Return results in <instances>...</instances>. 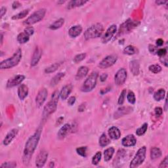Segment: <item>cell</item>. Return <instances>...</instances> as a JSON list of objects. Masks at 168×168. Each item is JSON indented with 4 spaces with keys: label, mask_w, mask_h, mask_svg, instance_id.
I'll list each match as a JSON object with an SVG mask.
<instances>
[{
    "label": "cell",
    "mask_w": 168,
    "mask_h": 168,
    "mask_svg": "<svg viewBox=\"0 0 168 168\" xmlns=\"http://www.w3.org/2000/svg\"><path fill=\"white\" fill-rule=\"evenodd\" d=\"M87 147H81L76 148V152L78 154L85 158L87 156Z\"/></svg>",
    "instance_id": "41"
},
{
    "label": "cell",
    "mask_w": 168,
    "mask_h": 168,
    "mask_svg": "<svg viewBox=\"0 0 168 168\" xmlns=\"http://www.w3.org/2000/svg\"><path fill=\"white\" fill-rule=\"evenodd\" d=\"M115 150L113 147H110L106 149L104 152V159L105 162H109L113 158Z\"/></svg>",
    "instance_id": "29"
},
{
    "label": "cell",
    "mask_w": 168,
    "mask_h": 168,
    "mask_svg": "<svg viewBox=\"0 0 168 168\" xmlns=\"http://www.w3.org/2000/svg\"><path fill=\"white\" fill-rule=\"evenodd\" d=\"M65 74L64 72H59L57 74L52 78L51 81H50V85L51 87H54L55 85H57L61 80L63 78L65 77Z\"/></svg>",
    "instance_id": "27"
},
{
    "label": "cell",
    "mask_w": 168,
    "mask_h": 168,
    "mask_svg": "<svg viewBox=\"0 0 168 168\" xmlns=\"http://www.w3.org/2000/svg\"><path fill=\"white\" fill-rule=\"evenodd\" d=\"M127 99H128V102L130 104H135L136 102V97H135V93L132 91H129L128 93V95H127Z\"/></svg>",
    "instance_id": "40"
},
{
    "label": "cell",
    "mask_w": 168,
    "mask_h": 168,
    "mask_svg": "<svg viewBox=\"0 0 168 168\" xmlns=\"http://www.w3.org/2000/svg\"><path fill=\"white\" fill-rule=\"evenodd\" d=\"M24 32L27 33V35H28L29 36H32L34 33V28H33L32 27H28L24 29Z\"/></svg>",
    "instance_id": "45"
},
{
    "label": "cell",
    "mask_w": 168,
    "mask_h": 168,
    "mask_svg": "<svg viewBox=\"0 0 168 168\" xmlns=\"http://www.w3.org/2000/svg\"><path fill=\"white\" fill-rule=\"evenodd\" d=\"M58 102V100L51 99L50 101L44 106L43 111V117L44 119L47 118L49 115L55 113L56 110H57Z\"/></svg>",
    "instance_id": "8"
},
{
    "label": "cell",
    "mask_w": 168,
    "mask_h": 168,
    "mask_svg": "<svg viewBox=\"0 0 168 168\" xmlns=\"http://www.w3.org/2000/svg\"><path fill=\"white\" fill-rule=\"evenodd\" d=\"M162 151L159 148L153 147L151 149V158L152 160H156L162 156Z\"/></svg>",
    "instance_id": "28"
},
{
    "label": "cell",
    "mask_w": 168,
    "mask_h": 168,
    "mask_svg": "<svg viewBox=\"0 0 168 168\" xmlns=\"http://www.w3.org/2000/svg\"><path fill=\"white\" fill-rule=\"evenodd\" d=\"M148 129V124L147 123H144V124L142 125L141 128H138L136 131V134L138 136H142L146 133L147 130Z\"/></svg>",
    "instance_id": "37"
},
{
    "label": "cell",
    "mask_w": 168,
    "mask_h": 168,
    "mask_svg": "<svg viewBox=\"0 0 168 168\" xmlns=\"http://www.w3.org/2000/svg\"><path fill=\"white\" fill-rule=\"evenodd\" d=\"M108 132H109V135L110 139L113 140H118L121 137V132L117 127H111Z\"/></svg>",
    "instance_id": "22"
},
{
    "label": "cell",
    "mask_w": 168,
    "mask_h": 168,
    "mask_svg": "<svg viewBox=\"0 0 168 168\" xmlns=\"http://www.w3.org/2000/svg\"><path fill=\"white\" fill-rule=\"evenodd\" d=\"M65 23V19L64 18H59L57 21H55L53 24H51L49 26V28L52 30H57L60 28H61L62 27V25Z\"/></svg>",
    "instance_id": "32"
},
{
    "label": "cell",
    "mask_w": 168,
    "mask_h": 168,
    "mask_svg": "<svg viewBox=\"0 0 168 168\" xmlns=\"http://www.w3.org/2000/svg\"><path fill=\"white\" fill-rule=\"evenodd\" d=\"M139 23H137V22L135 21H130L128 20L125 23L123 24L122 25V27H120V32H128L131 30H132L133 28H135L136 27H137L138 24Z\"/></svg>",
    "instance_id": "17"
},
{
    "label": "cell",
    "mask_w": 168,
    "mask_h": 168,
    "mask_svg": "<svg viewBox=\"0 0 168 168\" xmlns=\"http://www.w3.org/2000/svg\"><path fill=\"white\" fill-rule=\"evenodd\" d=\"M160 57H163V56H165L167 55V50L165 48H163V49H159L157 51V53H156Z\"/></svg>",
    "instance_id": "47"
},
{
    "label": "cell",
    "mask_w": 168,
    "mask_h": 168,
    "mask_svg": "<svg viewBox=\"0 0 168 168\" xmlns=\"http://www.w3.org/2000/svg\"><path fill=\"white\" fill-rule=\"evenodd\" d=\"M111 90V88L110 87H107L104 89H103V90L100 91V93H101L102 95H104V93H106L107 92H109Z\"/></svg>",
    "instance_id": "58"
},
{
    "label": "cell",
    "mask_w": 168,
    "mask_h": 168,
    "mask_svg": "<svg viewBox=\"0 0 168 168\" xmlns=\"http://www.w3.org/2000/svg\"><path fill=\"white\" fill-rule=\"evenodd\" d=\"M86 57V54L85 53H81L79 55H77L75 56V57L74 58V62L75 63L80 62L81 61H83Z\"/></svg>",
    "instance_id": "43"
},
{
    "label": "cell",
    "mask_w": 168,
    "mask_h": 168,
    "mask_svg": "<svg viewBox=\"0 0 168 168\" xmlns=\"http://www.w3.org/2000/svg\"><path fill=\"white\" fill-rule=\"evenodd\" d=\"M163 40L162 39H158L156 40V45H157L158 47H161L163 46Z\"/></svg>",
    "instance_id": "55"
},
{
    "label": "cell",
    "mask_w": 168,
    "mask_h": 168,
    "mask_svg": "<svg viewBox=\"0 0 168 168\" xmlns=\"http://www.w3.org/2000/svg\"><path fill=\"white\" fill-rule=\"evenodd\" d=\"M104 31L103 25L100 23H97L88 28L84 32V38L86 40L95 39L101 36Z\"/></svg>",
    "instance_id": "3"
},
{
    "label": "cell",
    "mask_w": 168,
    "mask_h": 168,
    "mask_svg": "<svg viewBox=\"0 0 168 168\" xmlns=\"http://www.w3.org/2000/svg\"><path fill=\"white\" fill-rule=\"evenodd\" d=\"M22 59V50L18 49L12 57L4 60L0 63V68L2 70L12 68L20 62Z\"/></svg>",
    "instance_id": "2"
},
{
    "label": "cell",
    "mask_w": 168,
    "mask_h": 168,
    "mask_svg": "<svg viewBox=\"0 0 168 168\" xmlns=\"http://www.w3.org/2000/svg\"><path fill=\"white\" fill-rule=\"evenodd\" d=\"M167 3V1H162V0H158V1H156V3L158 5H162Z\"/></svg>",
    "instance_id": "57"
},
{
    "label": "cell",
    "mask_w": 168,
    "mask_h": 168,
    "mask_svg": "<svg viewBox=\"0 0 168 168\" xmlns=\"http://www.w3.org/2000/svg\"><path fill=\"white\" fill-rule=\"evenodd\" d=\"M42 49H41L39 47H36L34 51H33L32 59H31L30 65L32 66H35L38 64V62L41 59V57H42Z\"/></svg>",
    "instance_id": "15"
},
{
    "label": "cell",
    "mask_w": 168,
    "mask_h": 168,
    "mask_svg": "<svg viewBox=\"0 0 168 168\" xmlns=\"http://www.w3.org/2000/svg\"><path fill=\"white\" fill-rule=\"evenodd\" d=\"M46 13V9H40L38 11H35L34 13H32L27 20H25L23 22V24L26 26H31L32 24H34L37 22L42 21L44 18Z\"/></svg>",
    "instance_id": "6"
},
{
    "label": "cell",
    "mask_w": 168,
    "mask_h": 168,
    "mask_svg": "<svg viewBox=\"0 0 168 168\" xmlns=\"http://www.w3.org/2000/svg\"><path fill=\"white\" fill-rule=\"evenodd\" d=\"M85 109V105L84 104H82L81 105L78 107V111L79 112H84Z\"/></svg>",
    "instance_id": "56"
},
{
    "label": "cell",
    "mask_w": 168,
    "mask_h": 168,
    "mask_svg": "<svg viewBox=\"0 0 168 168\" xmlns=\"http://www.w3.org/2000/svg\"><path fill=\"white\" fill-rule=\"evenodd\" d=\"M29 9H25L23 10L21 12L18 13V14H15V15H14L12 17V19L13 20H19V19H22V18H24L25 17H27L28 13H29Z\"/></svg>",
    "instance_id": "35"
},
{
    "label": "cell",
    "mask_w": 168,
    "mask_h": 168,
    "mask_svg": "<svg viewBox=\"0 0 168 168\" xmlns=\"http://www.w3.org/2000/svg\"><path fill=\"white\" fill-rule=\"evenodd\" d=\"M71 131V126L68 124H66L59 129L57 133V136L59 139H63L67 136V135Z\"/></svg>",
    "instance_id": "19"
},
{
    "label": "cell",
    "mask_w": 168,
    "mask_h": 168,
    "mask_svg": "<svg viewBox=\"0 0 168 168\" xmlns=\"http://www.w3.org/2000/svg\"><path fill=\"white\" fill-rule=\"evenodd\" d=\"M146 154L147 147L145 146L141 147L138 150L135 156H134V158L132 160V162H131L129 167L131 168H135L141 166L144 161L145 158H146Z\"/></svg>",
    "instance_id": "5"
},
{
    "label": "cell",
    "mask_w": 168,
    "mask_h": 168,
    "mask_svg": "<svg viewBox=\"0 0 168 168\" xmlns=\"http://www.w3.org/2000/svg\"><path fill=\"white\" fill-rule=\"evenodd\" d=\"M18 133V130L16 128L11 129L10 132L7 134V135L4 138L3 141V144L5 146H8V145L13 141V140L16 137L17 134Z\"/></svg>",
    "instance_id": "16"
},
{
    "label": "cell",
    "mask_w": 168,
    "mask_h": 168,
    "mask_svg": "<svg viewBox=\"0 0 168 168\" xmlns=\"http://www.w3.org/2000/svg\"><path fill=\"white\" fill-rule=\"evenodd\" d=\"M126 97V89H124L121 93L120 95H119V98H118V103L119 105H122L124 104V101H125V99Z\"/></svg>",
    "instance_id": "42"
},
{
    "label": "cell",
    "mask_w": 168,
    "mask_h": 168,
    "mask_svg": "<svg viewBox=\"0 0 168 168\" xmlns=\"http://www.w3.org/2000/svg\"><path fill=\"white\" fill-rule=\"evenodd\" d=\"M17 166L16 162H5L1 165V167H7V168H13Z\"/></svg>",
    "instance_id": "44"
},
{
    "label": "cell",
    "mask_w": 168,
    "mask_h": 168,
    "mask_svg": "<svg viewBox=\"0 0 168 168\" xmlns=\"http://www.w3.org/2000/svg\"><path fill=\"white\" fill-rule=\"evenodd\" d=\"M154 112L155 114L157 116H162L163 114V109L161 107H156L154 110Z\"/></svg>",
    "instance_id": "49"
},
{
    "label": "cell",
    "mask_w": 168,
    "mask_h": 168,
    "mask_svg": "<svg viewBox=\"0 0 168 168\" xmlns=\"http://www.w3.org/2000/svg\"><path fill=\"white\" fill-rule=\"evenodd\" d=\"M166 91L163 89H160L158 91H156L154 94V99L156 101H160L163 100L165 97Z\"/></svg>",
    "instance_id": "30"
},
{
    "label": "cell",
    "mask_w": 168,
    "mask_h": 168,
    "mask_svg": "<svg viewBox=\"0 0 168 168\" xmlns=\"http://www.w3.org/2000/svg\"><path fill=\"white\" fill-rule=\"evenodd\" d=\"M55 166V164L54 162H50V165L49 166V167H53Z\"/></svg>",
    "instance_id": "61"
},
{
    "label": "cell",
    "mask_w": 168,
    "mask_h": 168,
    "mask_svg": "<svg viewBox=\"0 0 168 168\" xmlns=\"http://www.w3.org/2000/svg\"><path fill=\"white\" fill-rule=\"evenodd\" d=\"M137 143V139L133 135H128L122 140V144L125 147H134Z\"/></svg>",
    "instance_id": "14"
},
{
    "label": "cell",
    "mask_w": 168,
    "mask_h": 168,
    "mask_svg": "<svg viewBox=\"0 0 168 168\" xmlns=\"http://www.w3.org/2000/svg\"><path fill=\"white\" fill-rule=\"evenodd\" d=\"M17 41L21 44H24L27 43L30 40V36L27 35L24 32H21L17 36Z\"/></svg>",
    "instance_id": "33"
},
{
    "label": "cell",
    "mask_w": 168,
    "mask_h": 168,
    "mask_svg": "<svg viewBox=\"0 0 168 168\" xmlns=\"http://www.w3.org/2000/svg\"><path fill=\"white\" fill-rule=\"evenodd\" d=\"M48 158V152L46 151H42L38 154L36 159V166L37 167H42L46 164Z\"/></svg>",
    "instance_id": "13"
},
{
    "label": "cell",
    "mask_w": 168,
    "mask_h": 168,
    "mask_svg": "<svg viewBox=\"0 0 168 168\" xmlns=\"http://www.w3.org/2000/svg\"><path fill=\"white\" fill-rule=\"evenodd\" d=\"M158 49V47L154 46H153V45H150V46H149V47H148L149 51H150L151 53H153V54H156Z\"/></svg>",
    "instance_id": "48"
},
{
    "label": "cell",
    "mask_w": 168,
    "mask_h": 168,
    "mask_svg": "<svg viewBox=\"0 0 168 168\" xmlns=\"http://www.w3.org/2000/svg\"><path fill=\"white\" fill-rule=\"evenodd\" d=\"M107 78H108V74L106 73H103L100 76V80L102 82H104L106 80Z\"/></svg>",
    "instance_id": "53"
},
{
    "label": "cell",
    "mask_w": 168,
    "mask_h": 168,
    "mask_svg": "<svg viewBox=\"0 0 168 168\" xmlns=\"http://www.w3.org/2000/svg\"><path fill=\"white\" fill-rule=\"evenodd\" d=\"M48 95V91L46 88L41 89L36 97V104L37 106L41 107L46 101Z\"/></svg>",
    "instance_id": "11"
},
{
    "label": "cell",
    "mask_w": 168,
    "mask_h": 168,
    "mask_svg": "<svg viewBox=\"0 0 168 168\" xmlns=\"http://www.w3.org/2000/svg\"><path fill=\"white\" fill-rule=\"evenodd\" d=\"M18 96L20 100H23L28 95V87L27 85L22 84L18 88Z\"/></svg>",
    "instance_id": "20"
},
{
    "label": "cell",
    "mask_w": 168,
    "mask_h": 168,
    "mask_svg": "<svg viewBox=\"0 0 168 168\" xmlns=\"http://www.w3.org/2000/svg\"><path fill=\"white\" fill-rule=\"evenodd\" d=\"M21 6V3L20 2H18L17 1L14 2L12 4V7L13 9H17L18 7H20Z\"/></svg>",
    "instance_id": "52"
},
{
    "label": "cell",
    "mask_w": 168,
    "mask_h": 168,
    "mask_svg": "<svg viewBox=\"0 0 168 168\" xmlns=\"http://www.w3.org/2000/svg\"><path fill=\"white\" fill-rule=\"evenodd\" d=\"M25 79V76L22 74H18V75L10 78L7 82V87L11 88L15 87L17 85L21 84Z\"/></svg>",
    "instance_id": "12"
},
{
    "label": "cell",
    "mask_w": 168,
    "mask_h": 168,
    "mask_svg": "<svg viewBox=\"0 0 168 168\" xmlns=\"http://www.w3.org/2000/svg\"><path fill=\"white\" fill-rule=\"evenodd\" d=\"M42 129L40 128L37 129L36 132L30 137L25 144L24 149L23 156H22V162L24 165H28L32 157L33 152H35L37 146L42 135Z\"/></svg>",
    "instance_id": "1"
},
{
    "label": "cell",
    "mask_w": 168,
    "mask_h": 168,
    "mask_svg": "<svg viewBox=\"0 0 168 168\" xmlns=\"http://www.w3.org/2000/svg\"><path fill=\"white\" fill-rule=\"evenodd\" d=\"M60 65H61L60 63L55 62V63H54V64L51 65L49 67H47V68H46V70H45V72H46V74L53 73L55 72L56 70H57L59 69Z\"/></svg>",
    "instance_id": "34"
},
{
    "label": "cell",
    "mask_w": 168,
    "mask_h": 168,
    "mask_svg": "<svg viewBox=\"0 0 168 168\" xmlns=\"http://www.w3.org/2000/svg\"><path fill=\"white\" fill-rule=\"evenodd\" d=\"M117 31V27L116 25L113 24L111 25L110 27L106 30V31L104 33L103 37L102 38V42L103 43H107L109 42L113 38V36L115 34L116 32Z\"/></svg>",
    "instance_id": "10"
},
{
    "label": "cell",
    "mask_w": 168,
    "mask_h": 168,
    "mask_svg": "<svg viewBox=\"0 0 168 168\" xmlns=\"http://www.w3.org/2000/svg\"><path fill=\"white\" fill-rule=\"evenodd\" d=\"M99 143L100 147H104L108 146V145L110 143V140L109 138L106 135V134L103 133L99 138Z\"/></svg>",
    "instance_id": "31"
},
{
    "label": "cell",
    "mask_w": 168,
    "mask_h": 168,
    "mask_svg": "<svg viewBox=\"0 0 168 168\" xmlns=\"http://www.w3.org/2000/svg\"><path fill=\"white\" fill-rule=\"evenodd\" d=\"M3 35L2 33H1V46H2V44H3Z\"/></svg>",
    "instance_id": "60"
},
{
    "label": "cell",
    "mask_w": 168,
    "mask_h": 168,
    "mask_svg": "<svg viewBox=\"0 0 168 168\" xmlns=\"http://www.w3.org/2000/svg\"><path fill=\"white\" fill-rule=\"evenodd\" d=\"M127 76H128V73L125 68H122L119 69L118 72L114 76V82L118 86L124 84L126 80H127Z\"/></svg>",
    "instance_id": "9"
},
{
    "label": "cell",
    "mask_w": 168,
    "mask_h": 168,
    "mask_svg": "<svg viewBox=\"0 0 168 168\" xmlns=\"http://www.w3.org/2000/svg\"><path fill=\"white\" fill-rule=\"evenodd\" d=\"M76 97L74 96H72V97H70L68 99V105L70 106H72L73 104L76 103Z\"/></svg>",
    "instance_id": "51"
},
{
    "label": "cell",
    "mask_w": 168,
    "mask_h": 168,
    "mask_svg": "<svg viewBox=\"0 0 168 168\" xmlns=\"http://www.w3.org/2000/svg\"><path fill=\"white\" fill-rule=\"evenodd\" d=\"M149 70L154 74H158L162 71V67L159 65H152L148 67Z\"/></svg>",
    "instance_id": "39"
},
{
    "label": "cell",
    "mask_w": 168,
    "mask_h": 168,
    "mask_svg": "<svg viewBox=\"0 0 168 168\" xmlns=\"http://www.w3.org/2000/svg\"><path fill=\"white\" fill-rule=\"evenodd\" d=\"M88 1H84V0H74V1L72 0V1L69 2L68 5H67V9L70 10L76 8V7L83 6Z\"/></svg>",
    "instance_id": "26"
},
{
    "label": "cell",
    "mask_w": 168,
    "mask_h": 168,
    "mask_svg": "<svg viewBox=\"0 0 168 168\" xmlns=\"http://www.w3.org/2000/svg\"><path fill=\"white\" fill-rule=\"evenodd\" d=\"M160 61L163 65H165V66H167V55L163 56V57H160Z\"/></svg>",
    "instance_id": "50"
},
{
    "label": "cell",
    "mask_w": 168,
    "mask_h": 168,
    "mask_svg": "<svg viewBox=\"0 0 168 168\" xmlns=\"http://www.w3.org/2000/svg\"><path fill=\"white\" fill-rule=\"evenodd\" d=\"M137 50L136 48L133 46H127L124 49V54L129 55H133L134 54L137 53Z\"/></svg>",
    "instance_id": "36"
},
{
    "label": "cell",
    "mask_w": 168,
    "mask_h": 168,
    "mask_svg": "<svg viewBox=\"0 0 168 168\" xmlns=\"http://www.w3.org/2000/svg\"><path fill=\"white\" fill-rule=\"evenodd\" d=\"M64 120V118H62V117H61V118H59L58 119H57V125L58 124L60 125V124H61L62 123V121Z\"/></svg>",
    "instance_id": "59"
},
{
    "label": "cell",
    "mask_w": 168,
    "mask_h": 168,
    "mask_svg": "<svg viewBox=\"0 0 168 168\" xmlns=\"http://www.w3.org/2000/svg\"><path fill=\"white\" fill-rule=\"evenodd\" d=\"M129 68L130 71L134 76L139 75L140 72V65L139 61H136V60L131 61L129 64Z\"/></svg>",
    "instance_id": "23"
},
{
    "label": "cell",
    "mask_w": 168,
    "mask_h": 168,
    "mask_svg": "<svg viewBox=\"0 0 168 168\" xmlns=\"http://www.w3.org/2000/svg\"><path fill=\"white\" fill-rule=\"evenodd\" d=\"M133 110V109L131 107H121L119 109H118V110L116 112L114 118L115 119H118L119 118H120L123 116H124L125 114H128L130 113H132Z\"/></svg>",
    "instance_id": "21"
},
{
    "label": "cell",
    "mask_w": 168,
    "mask_h": 168,
    "mask_svg": "<svg viewBox=\"0 0 168 168\" xmlns=\"http://www.w3.org/2000/svg\"><path fill=\"white\" fill-rule=\"evenodd\" d=\"M101 156L102 154L100 152H97L96 154L93 156V157L92 158V164L93 165L97 166L99 163V162L101 160Z\"/></svg>",
    "instance_id": "38"
},
{
    "label": "cell",
    "mask_w": 168,
    "mask_h": 168,
    "mask_svg": "<svg viewBox=\"0 0 168 168\" xmlns=\"http://www.w3.org/2000/svg\"><path fill=\"white\" fill-rule=\"evenodd\" d=\"M82 27L80 25H76L72 27V28H70L69 31H68V34L71 37V38H76L78 36H80L81 34V33L82 32Z\"/></svg>",
    "instance_id": "24"
},
{
    "label": "cell",
    "mask_w": 168,
    "mask_h": 168,
    "mask_svg": "<svg viewBox=\"0 0 168 168\" xmlns=\"http://www.w3.org/2000/svg\"><path fill=\"white\" fill-rule=\"evenodd\" d=\"M118 61V56L116 55H108L104 57L101 61L99 62V67L100 68L106 69L113 66Z\"/></svg>",
    "instance_id": "7"
},
{
    "label": "cell",
    "mask_w": 168,
    "mask_h": 168,
    "mask_svg": "<svg viewBox=\"0 0 168 168\" xmlns=\"http://www.w3.org/2000/svg\"><path fill=\"white\" fill-rule=\"evenodd\" d=\"M72 91V85L71 84H67L65 85L61 89V92H60V97L61 98L62 100H65L67 99L68 97V96Z\"/></svg>",
    "instance_id": "18"
},
{
    "label": "cell",
    "mask_w": 168,
    "mask_h": 168,
    "mask_svg": "<svg viewBox=\"0 0 168 168\" xmlns=\"http://www.w3.org/2000/svg\"><path fill=\"white\" fill-rule=\"evenodd\" d=\"M165 110H167V99L166 100V103H165Z\"/></svg>",
    "instance_id": "62"
},
{
    "label": "cell",
    "mask_w": 168,
    "mask_h": 168,
    "mask_svg": "<svg viewBox=\"0 0 168 168\" xmlns=\"http://www.w3.org/2000/svg\"><path fill=\"white\" fill-rule=\"evenodd\" d=\"M98 76L99 73L97 72H93L85 80L81 87V91L85 93L91 91L96 86Z\"/></svg>",
    "instance_id": "4"
},
{
    "label": "cell",
    "mask_w": 168,
    "mask_h": 168,
    "mask_svg": "<svg viewBox=\"0 0 168 168\" xmlns=\"http://www.w3.org/2000/svg\"><path fill=\"white\" fill-rule=\"evenodd\" d=\"M168 167V157L166 156L164 159L162 160V162L160 163L159 167L160 168H167Z\"/></svg>",
    "instance_id": "46"
},
{
    "label": "cell",
    "mask_w": 168,
    "mask_h": 168,
    "mask_svg": "<svg viewBox=\"0 0 168 168\" xmlns=\"http://www.w3.org/2000/svg\"><path fill=\"white\" fill-rule=\"evenodd\" d=\"M89 72V68L87 66H82L80 67L79 69L78 70L76 75V80H80L83 79L84 78H85L87 75V74Z\"/></svg>",
    "instance_id": "25"
},
{
    "label": "cell",
    "mask_w": 168,
    "mask_h": 168,
    "mask_svg": "<svg viewBox=\"0 0 168 168\" xmlns=\"http://www.w3.org/2000/svg\"><path fill=\"white\" fill-rule=\"evenodd\" d=\"M6 13H7V8H6V7H2V8H1V18H3V17L5 15Z\"/></svg>",
    "instance_id": "54"
}]
</instances>
